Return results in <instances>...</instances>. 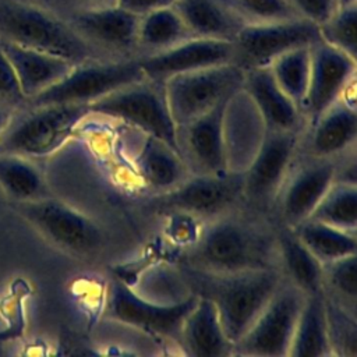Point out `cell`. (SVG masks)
I'll use <instances>...</instances> for the list:
<instances>
[{
  "instance_id": "19",
  "label": "cell",
  "mask_w": 357,
  "mask_h": 357,
  "mask_svg": "<svg viewBox=\"0 0 357 357\" xmlns=\"http://www.w3.org/2000/svg\"><path fill=\"white\" fill-rule=\"evenodd\" d=\"M356 139L357 107L337 99L305 126L298 152L312 158L339 159L356 149Z\"/></svg>"
},
{
  "instance_id": "36",
  "label": "cell",
  "mask_w": 357,
  "mask_h": 357,
  "mask_svg": "<svg viewBox=\"0 0 357 357\" xmlns=\"http://www.w3.org/2000/svg\"><path fill=\"white\" fill-rule=\"evenodd\" d=\"M244 24L303 18L286 0H222Z\"/></svg>"
},
{
  "instance_id": "39",
  "label": "cell",
  "mask_w": 357,
  "mask_h": 357,
  "mask_svg": "<svg viewBox=\"0 0 357 357\" xmlns=\"http://www.w3.org/2000/svg\"><path fill=\"white\" fill-rule=\"evenodd\" d=\"M300 17L319 25L339 7V0H286Z\"/></svg>"
},
{
  "instance_id": "23",
  "label": "cell",
  "mask_w": 357,
  "mask_h": 357,
  "mask_svg": "<svg viewBox=\"0 0 357 357\" xmlns=\"http://www.w3.org/2000/svg\"><path fill=\"white\" fill-rule=\"evenodd\" d=\"M0 46L10 60L26 100L61 79L75 64L67 59L1 40Z\"/></svg>"
},
{
  "instance_id": "26",
  "label": "cell",
  "mask_w": 357,
  "mask_h": 357,
  "mask_svg": "<svg viewBox=\"0 0 357 357\" xmlns=\"http://www.w3.org/2000/svg\"><path fill=\"white\" fill-rule=\"evenodd\" d=\"M173 7L195 38L233 42L245 25L222 0H177Z\"/></svg>"
},
{
  "instance_id": "40",
  "label": "cell",
  "mask_w": 357,
  "mask_h": 357,
  "mask_svg": "<svg viewBox=\"0 0 357 357\" xmlns=\"http://www.w3.org/2000/svg\"><path fill=\"white\" fill-rule=\"evenodd\" d=\"M117 4L119 0H47V6L64 18L78 13L102 10Z\"/></svg>"
},
{
  "instance_id": "21",
  "label": "cell",
  "mask_w": 357,
  "mask_h": 357,
  "mask_svg": "<svg viewBox=\"0 0 357 357\" xmlns=\"http://www.w3.org/2000/svg\"><path fill=\"white\" fill-rule=\"evenodd\" d=\"M243 89L257 107L265 128L304 131L305 120L300 109L279 88L269 67L245 70Z\"/></svg>"
},
{
  "instance_id": "31",
  "label": "cell",
  "mask_w": 357,
  "mask_h": 357,
  "mask_svg": "<svg viewBox=\"0 0 357 357\" xmlns=\"http://www.w3.org/2000/svg\"><path fill=\"white\" fill-rule=\"evenodd\" d=\"M307 219L357 231V185L333 181Z\"/></svg>"
},
{
  "instance_id": "16",
  "label": "cell",
  "mask_w": 357,
  "mask_h": 357,
  "mask_svg": "<svg viewBox=\"0 0 357 357\" xmlns=\"http://www.w3.org/2000/svg\"><path fill=\"white\" fill-rule=\"evenodd\" d=\"M227 100L177 127L178 153L190 174L218 176L230 172L223 135V114Z\"/></svg>"
},
{
  "instance_id": "34",
  "label": "cell",
  "mask_w": 357,
  "mask_h": 357,
  "mask_svg": "<svg viewBox=\"0 0 357 357\" xmlns=\"http://www.w3.org/2000/svg\"><path fill=\"white\" fill-rule=\"evenodd\" d=\"M324 294L357 312V254L324 264Z\"/></svg>"
},
{
  "instance_id": "25",
  "label": "cell",
  "mask_w": 357,
  "mask_h": 357,
  "mask_svg": "<svg viewBox=\"0 0 357 357\" xmlns=\"http://www.w3.org/2000/svg\"><path fill=\"white\" fill-rule=\"evenodd\" d=\"M279 268L286 280L297 286L304 294L324 291L322 264L304 245L291 227H276Z\"/></svg>"
},
{
  "instance_id": "38",
  "label": "cell",
  "mask_w": 357,
  "mask_h": 357,
  "mask_svg": "<svg viewBox=\"0 0 357 357\" xmlns=\"http://www.w3.org/2000/svg\"><path fill=\"white\" fill-rule=\"evenodd\" d=\"M0 103L21 109L26 99L21 92L14 68L0 46Z\"/></svg>"
},
{
  "instance_id": "7",
  "label": "cell",
  "mask_w": 357,
  "mask_h": 357,
  "mask_svg": "<svg viewBox=\"0 0 357 357\" xmlns=\"http://www.w3.org/2000/svg\"><path fill=\"white\" fill-rule=\"evenodd\" d=\"M92 114L121 120L144 134L177 146V127L170 114L163 84L144 78L89 103Z\"/></svg>"
},
{
  "instance_id": "18",
  "label": "cell",
  "mask_w": 357,
  "mask_h": 357,
  "mask_svg": "<svg viewBox=\"0 0 357 357\" xmlns=\"http://www.w3.org/2000/svg\"><path fill=\"white\" fill-rule=\"evenodd\" d=\"M138 61L146 78L163 84L177 74L234 63V46L229 40L191 38L162 53L139 57Z\"/></svg>"
},
{
  "instance_id": "42",
  "label": "cell",
  "mask_w": 357,
  "mask_h": 357,
  "mask_svg": "<svg viewBox=\"0 0 357 357\" xmlns=\"http://www.w3.org/2000/svg\"><path fill=\"white\" fill-rule=\"evenodd\" d=\"M15 110H17V109L13 107V106L0 103V138H1L3 132L6 131V128L8 127V124H10L11 119H13Z\"/></svg>"
},
{
  "instance_id": "2",
  "label": "cell",
  "mask_w": 357,
  "mask_h": 357,
  "mask_svg": "<svg viewBox=\"0 0 357 357\" xmlns=\"http://www.w3.org/2000/svg\"><path fill=\"white\" fill-rule=\"evenodd\" d=\"M191 293L211 300L227 337L236 343L283 280L279 268L209 273L184 268Z\"/></svg>"
},
{
  "instance_id": "22",
  "label": "cell",
  "mask_w": 357,
  "mask_h": 357,
  "mask_svg": "<svg viewBox=\"0 0 357 357\" xmlns=\"http://www.w3.org/2000/svg\"><path fill=\"white\" fill-rule=\"evenodd\" d=\"M177 342L185 354L194 357L234 356V343L227 337L213 303L199 296L183 321Z\"/></svg>"
},
{
  "instance_id": "9",
  "label": "cell",
  "mask_w": 357,
  "mask_h": 357,
  "mask_svg": "<svg viewBox=\"0 0 357 357\" xmlns=\"http://www.w3.org/2000/svg\"><path fill=\"white\" fill-rule=\"evenodd\" d=\"M146 78L138 59L85 60L75 63L56 84L26 100V106L56 103L89 105L107 93Z\"/></svg>"
},
{
  "instance_id": "44",
  "label": "cell",
  "mask_w": 357,
  "mask_h": 357,
  "mask_svg": "<svg viewBox=\"0 0 357 357\" xmlns=\"http://www.w3.org/2000/svg\"><path fill=\"white\" fill-rule=\"evenodd\" d=\"M4 354V350H3V346H1V342H0V356Z\"/></svg>"
},
{
  "instance_id": "41",
  "label": "cell",
  "mask_w": 357,
  "mask_h": 357,
  "mask_svg": "<svg viewBox=\"0 0 357 357\" xmlns=\"http://www.w3.org/2000/svg\"><path fill=\"white\" fill-rule=\"evenodd\" d=\"M176 1L177 0H119V6L138 15H142L156 8L173 6Z\"/></svg>"
},
{
  "instance_id": "6",
  "label": "cell",
  "mask_w": 357,
  "mask_h": 357,
  "mask_svg": "<svg viewBox=\"0 0 357 357\" xmlns=\"http://www.w3.org/2000/svg\"><path fill=\"white\" fill-rule=\"evenodd\" d=\"M243 172L188 174L177 187L152 194L145 206L159 215L183 212L206 222L243 206Z\"/></svg>"
},
{
  "instance_id": "11",
  "label": "cell",
  "mask_w": 357,
  "mask_h": 357,
  "mask_svg": "<svg viewBox=\"0 0 357 357\" xmlns=\"http://www.w3.org/2000/svg\"><path fill=\"white\" fill-rule=\"evenodd\" d=\"M304 298L305 294L283 278L251 326L234 343V356H287Z\"/></svg>"
},
{
  "instance_id": "1",
  "label": "cell",
  "mask_w": 357,
  "mask_h": 357,
  "mask_svg": "<svg viewBox=\"0 0 357 357\" xmlns=\"http://www.w3.org/2000/svg\"><path fill=\"white\" fill-rule=\"evenodd\" d=\"M183 265L209 273L279 268L276 229L261 215L237 208L202 223L197 240L183 251Z\"/></svg>"
},
{
  "instance_id": "14",
  "label": "cell",
  "mask_w": 357,
  "mask_h": 357,
  "mask_svg": "<svg viewBox=\"0 0 357 357\" xmlns=\"http://www.w3.org/2000/svg\"><path fill=\"white\" fill-rule=\"evenodd\" d=\"M336 159L297 153L273 205L278 226L294 227L310 216L335 181Z\"/></svg>"
},
{
  "instance_id": "8",
  "label": "cell",
  "mask_w": 357,
  "mask_h": 357,
  "mask_svg": "<svg viewBox=\"0 0 357 357\" xmlns=\"http://www.w3.org/2000/svg\"><path fill=\"white\" fill-rule=\"evenodd\" d=\"M245 70L236 63L218 64L170 77L165 95L176 127L202 116L243 88Z\"/></svg>"
},
{
  "instance_id": "15",
  "label": "cell",
  "mask_w": 357,
  "mask_h": 357,
  "mask_svg": "<svg viewBox=\"0 0 357 357\" xmlns=\"http://www.w3.org/2000/svg\"><path fill=\"white\" fill-rule=\"evenodd\" d=\"M75 33L103 60L137 59L139 15L113 6L66 18Z\"/></svg>"
},
{
  "instance_id": "43",
  "label": "cell",
  "mask_w": 357,
  "mask_h": 357,
  "mask_svg": "<svg viewBox=\"0 0 357 357\" xmlns=\"http://www.w3.org/2000/svg\"><path fill=\"white\" fill-rule=\"evenodd\" d=\"M38 3H42V4H45V6H47V0H36ZM49 7V6H47Z\"/></svg>"
},
{
  "instance_id": "28",
  "label": "cell",
  "mask_w": 357,
  "mask_h": 357,
  "mask_svg": "<svg viewBox=\"0 0 357 357\" xmlns=\"http://www.w3.org/2000/svg\"><path fill=\"white\" fill-rule=\"evenodd\" d=\"M287 356L293 357H324L332 356L324 293L305 294Z\"/></svg>"
},
{
  "instance_id": "27",
  "label": "cell",
  "mask_w": 357,
  "mask_h": 357,
  "mask_svg": "<svg viewBox=\"0 0 357 357\" xmlns=\"http://www.w3.org/2000/svg\"><path fill=\"white\" fill-rule=\"evenodd\" d=\"M195 38L173 6L139 15L137 29V59L169 50Z\"/></svg>"
},
{
  "instance_id": "20",
  "label": "cell",
  "mask_w": 357,
  "mask_h": 357,
  "mask_svg": "<svg viewBox=\"0 0 357 357\" xmlns=\"http://www.w3.org/2000/svg\"><path fill=\"white\" fill-rule=\"evenodd\" d=\"M265 134V124L250 96L241 88L226 103L223 135L230 172H244Z\"/></svg>"
},
{
  "instance_id": "24",
  "label": "cell",
  "mask_w": 357,
  "mask_h": 357,
  "mask_svg": "<svg viewBox=\"0 0 357 357\" xmlns=\"http://www.w3.org/2000/svg\"><path fill=\"white\" fill-rule=\"evenodd\" d=\"M134 166L138 177L152 194L166 192L177 187L190 174L177 149L148 134H145L134 158Z\"/></svg>"
},
{
  "instance_id": "17",
  "label": "cell",
  "mask_w": 357,
  "mask_h": 357,
  "mask_svg": "<svg viewBox=\"0 0 357 357\" xmlns=\"http://www.w3.org/2000/svg\"><path fill=\"white\" fill-rule=\"evenodd\" d=\"M357 60L324 40L311 45V68L301 114L305 126L335 103L349 82L356 79Z\"/></svg>"
},
{
  "instance_id": "35",
  "label": "cell",
  "mask_w": 357,
  "mask_h": 357,
  "mask_svg": "<svg viewBox=\"0 0 357 357\" xmlns=\"http://www.w3.org/2000/svg\"><path fill=\"white\" fill-rule=\"evenodd\" d=\"M318 31L321 40L357 60V3L339 6Z\"/></svg>"
},
{
  "instance_id": "12",
  "label": "cell",
  "mask_w": 357,
  "mask_h": 357,
  "mask_svg": "<svg viewBox=\"0 0 357 357\" xmlns=\"http://www.w3.org/2000/svg\"><path fill=\"white\" fill-rule=\"evenodd\" d=\"M197 300L198 296L191 293L177 303H152L135 293L126 280L114 279L109 286L105 315L112 321L138 328L149 335L177 342L183 321Z\"/></svg>"
},
{
  "instance_id": "13",
  "label": "cell",
  "mask_w": 357,
  "mask_h": 357,
  "mask_svg": "<svg viewBox=\"0 0 357 357\" xmlns=\"http://www.w3.org/2000/svg\"><path fill=\"white\" fill-rule=\"evenodd\" d=\"M319 39L318 25L305 18L245 24L233 40L234 63L244 70L268 67L280 54Z\"/></svg>"
},
{
  "instance_id": "3",
  "label": "cell",
  "mask_w": 357,
  "mask_h": 357,
  "mask_svg": "<svg viewBox=\"0 0 357 357\" xmlns=\"http://www.w3.org/2000/svg\"><path fill=\"white\" fill-rule=\"evenodd\" d=\"M0 39L73 63L100 59L50 7L33 0L0 1Z\"/></svg>"
},
{
  "instance_id": "33",
  "label": "cell",
  "mask_w": 357,
  "mask_h": 357,
  "mask_svg": "<svg viewBox=\"0 0 357 357\" xmlns=\"http://www.w3.org/2000/svg\"><path fill=\"white\" fill-rule=\"evenodd\" d=\"M324 293V291H322ZM328 339L332 356H357V312L324 294Z\"/></svg>"
},
{
  "instance_id": "5",
  "label": "cell",
  "mask_w": 357,
  "mask_h": 357,
  "mask_svg": "<svg viewBox=\"0 0 357 357\" xmlns=\"http://www.w3.org/2000/svg\"><path fill=\"white\" fill-rule=\"evenodd\" d=\"M91 113L85 103L26 106L13 116L0 138V152L42 159L57 152Z\"/></svg>"
},
{
  "instance_id": "10",
  "label": "cell",
  "mask_w": 357,
  "mask_h": 357,
  "mask_svg": "<svg viewBox=\"0 0 357 357\" xmlns=\"http://www.w3.org/2000/svg\"><path fill=\"white\" fill-rule=\"evenodd\" d=\"M303 131L265 128L264 138L243 172V208L264 216L273 209L279 190L298 153Z\"/></svg>"
},
{
  "instance_id": "4",
  "label": "cell",
  "mask_w": 357,
  "mask_h": 357,
  "mask_svg": "<svg viewBox=\"0 0 357 357\" xmlns=\"http://www.w3.org/2000/svg\"><path fill=\"white\" fill-rule=\"evenodd\" d=\"M10 206L50 245L67 255L89 259L106 245V234L95 219L54 195L11 201Z\"/></svg>"
},
{
  "instance_id": "37",
  "label": "cell",
  "mask_w": 357,
  "mask_h": 357,
  "mask_svg": "<svg viewBox=\"0 0 357 357\" xmlns=\"http://www.w3.org/2000/svg\"><path fill=\"white\" fill-rule=\"evenodd\" d=\"M162 216L166 219V236L173 243L184 248H187L197 240L204 223L198 218L183 212H169Z\"/></svg>"
},
{
  "instance_id": "32",
  "label": "cell",
  "mask_w": 357,
  "mask_h": 357,
  "mask_svg": "<svg viewBox=\"0 0 357 357\" xmlns=\"http://www.w3.org/2000/svg\"><path fill=\"white\" fill-rule=\"evenodd\" d=\"M268 67L279 88L301 109L310 79L311 46L294 47L276 57Z\"/></svg>"
},
{
  "instance_id": "29",
  "label": "cell",
  "mask_w": 357,
  "mask_h": 357,
  "mask_svg": "<svg viewBox=\"0 0 357 357\" xmlns=\"http://www.w3.org/2000/svg\"><path fill=\"white\" fill-rule=\"evenodd\" d=\"M0 187L11 201H32L53 195L32 159L0 152Z\"/></svg>"
},
{
  "instance_id": "30",
  "label": "cell",
  "mask_w": 357,
  "mask_h": 357,
  "mask_svg": "<svg viewBox=\"0 0 357 357\" xmlns=\"http://www.w3.org/2000/svg\"><path fill=\"white\" fill-rule=\"evenodd\" d=\"M291 229L322 265L357 254V231L342 230L314 219H304Z\"/></svg>"
}]
</instances>
